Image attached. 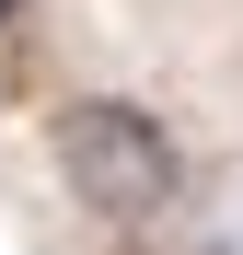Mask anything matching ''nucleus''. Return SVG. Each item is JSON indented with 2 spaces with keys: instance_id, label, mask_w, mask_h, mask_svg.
Here are the masks:
<instances>
[{
  "instance_id": "obj_1",
  "label": "nucleus",
  "mask_w": 243,
  "mask_h": 255,
  "mask_svg": "<svg viewBox=\"0 0 243 255\" xmlns=\"http://www.w3.org/2000/svg\"><path fill=\"white\" fill-rule=\"evenodd\" d=\"M58 174H70V197L93 209V221H116V232H139V221H162V209L185 197V162H174V139H162V116L128 105V93L58 105Z\"/></svg>"
},
{
  "instance_id": "obj_2",
  "label": "nucleus",
  "mask_w": 243,
  "mask_h": 255,
  "mask_svg": "<svg viewBox=\"0 0 243 255\" xmlns=\"http://www.w3.org/2000/svg\"><path fill=\"white\" fill-rule=\"evenodd\" d=\"M12 12H23V0H0V23H12Z\"/></svg>"
}]
</instances>
